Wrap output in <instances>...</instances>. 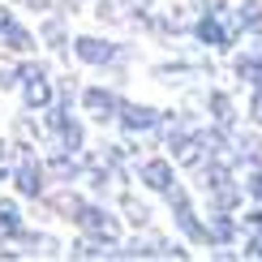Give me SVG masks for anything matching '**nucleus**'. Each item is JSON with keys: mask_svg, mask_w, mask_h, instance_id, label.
Instances as JSON below:
<instances>
[{"mask_svg": "<svg viewBox=\"0 0 262 262\" xmlns=\"http://www.w3.org/2000/svg\"><path fill=\"white\" fill-rule=\"evenodd\" d=\"M245 193L262 206V163H258V168H249V177H245Z\"/></svg>", "mask_w": 262, "mask_h": 262, "instance_id": "nucleus-20", "label": "nucleus"}, {"mask_svg": "<svg viewBox=\"0 0 262 262\" xmlns=\"http://www.w3.org/2000/svg\"><path fill=\"white\" fill-rule=\"evenodd\" d=\"M198 5H202V13H224L228 0H198Z\"/></svg>", "mask_w": 262, "mask_h": 262, "instance_id": "nucleus-26", "label": "nucleus"}, {"mask_svg": "<svg viewBox=\"0 0 262 262\" xmlns=\"http://www.w3.org/2000/svg\"><path fill=\"white\" fill-rule=\"evenodd\" d=\"M232 163L258 168V163H262V138H254V134H232Z\"/></svg>", "mask_w": 262, "mask_h": 262, "instance_id": "nucleus-13", "label": "nucleus"}, {"mask_svg": "<svg viewBox=\"0 0 262 262\" xmlns=\"http://www.w3.org/2000/svg\"><path fill=\"white\" fill-rule=\"evenodd\" d=\"M9 181L17 185L21 198H43V193H48V168H43V159H35V150H26V146H21V163L9 172Z\"/></svg>", "mask_w": 262, "mask_h": 262, "instance_id": "nucleus-3", "label": "nucleus"}, {"mask_svg": "<svg viewBox=\"0 0 262 262\" xmlns=\"http://www.w3.org/2000/svg\"><path fill=\"white\" fill-rule=\"evenodd\" d=\"M125 215H129V224H138V228H146V220H150V211L142 202H134V198H125Z\"/></svg>", "mask_w": 262, "mask_h": 262, "instance_id": "nucleus-21", "label": "nucleus"}, {"mask_svg": "<svg viewBox=\"0 0 262 262\" xmlns=\"http://www.w3.org/2000/svg\"><path fill=\"white\" fill-rule=\"evenodd\" d=\"M138 181L146 185L150 193H168L172 185H177V168H172L168 159H142L138 163Z\"/></svg>", "mask_w": 262, "mask_h": 262, "instance_id": "nucleus-10", "label": "nucleus"}, {"mask_svg": "<svg viewBox=\"0 0 262 262\" xmlns=\"http://www.w3.org/2000/svg\"><path fill=\"white\" fill-rule=\"evenodd\" d=\"M73 56H78L82 64H95V69H103V64H116V60H121V48H116L112 39L82 35V39H73Z\"/></svg>", "mask_w": 262, "mask_h": 262, "instance_id": "nucleus-5", "label": "nucleus"}, {"mask_svg": "<svg viewBox=\"0 0 262 262\" xmlns=\"http://www.w3.org/2000/svg\"><path fill=\"white\" fill-rule=\"evenodd\" d=\"M69 220L78 224L86 236H95V241H103V245H116V241H121V220H116L107 206H99V202H78Z\"/></svg>", "mask_w": 262, "mask_h": 262, "instance_id": "nucleus-1", "label": "nucleus"}, {"mask_svg": "<svg viewBox=\"0 0 262 262\" xmlns=\"http://www.w3.org/2000/svg\"><path fill=\"white\" fill-rule=\"evenodd\" d=\"M241 254H245V258H262V228H254V232L245 236V245H241Z\"/></svg>", "mask_w": 262, "mask_h": 262, "instance_id": "nucleus-22", "label": "nucleus"}, {"mask_svg": "<svg viewBox=\"0 0 262 262\" xmlns=\"http://www.w3.org/2000/svg\"><path fill=\"white\" fill-rule=\"evenodd\" d=\"M82 107L95 116V121H116V107H121V95L112 91V86H86L82 91Z\"/></svg>", "mask_w": 262, "mask_h": 262, "instance_id": "nucleus-9", "label": "nucleus"}, {"mask_svg": "<svg viewBox=\"0 0 262 262\" xmlns=\"http://www.w3.org/2000/svg\"><path fill=\"white\" fill-rule=\"evenodd\" d=\"M39 39L48 43L52 52H64V48H69V30H64L60 17H48V21H43V26H39Z\"/></svg>", "mask_w": 262, "mask_h": 262, "instance_id": "nucleus-19", "label": "nucleus"}, {"mask_svg": "<svg viewBox=\"0 0 262 262\" xmlns=\"http://www.w3.org/2000/svg\"><path fill=\"white\" fill-rule=\"evenodd\" d=\"M26 9H35V13H43V9H52V0H21Z\"/></svg>", "mask_w": 262, "mask_h": 262, "instance_id": "nucleus-27", "label": "nucleus"}, {"mask_svg": "<svg viewBox=\"0 0 262 262\" xmlns=\"http://www.w3.org/2000/svg\"><path fill=\"white\" fill-rule=\"evenodd\" d=\"M206 112H211V125H224V129L236 125V107H232V95L228 91H211L206 95Z\"/></svg>", "mask_w": 262, "mask_h": 262, "instance_id": "nucleus-14", "label": "nucleus"}, {"mask_svg": "<svg viewBox=\"0 0 262 262\" xmlns=\"http://www.w3.org/2000/svg\"><path fill=\"white\" fill-rule=\"evenodd\" d=\"M232 13H236V21H241L245 35L262 39V5H258V0H245V5H241V9H232Z\"/></svg>", "mask_w": 262, "mask_h": 262, "instance_id": "nucleus-18", "label": "nucleus"}, {"mask_svg": "<svg viewBox=\"0 0 262 262\" xmlns=\"http://www.w3.org/2000/svg\"><path fill=\"white\" fill-rule=\"evenodd\" d=\"M249 121L262 125V86H254V99H249Z\"/></svg>", "mask_w": 262, "mask_h": 262, "instance_id": "nucleus-24", "label": "nucleus"}, {"mask_svg": "<svg viewBox=\"0 0 262 262\" xmlns=\"http://www.w3.org/2000/svg\"><path fill=\"white\" fill-rule=\"evenodd\" d=\"M17 86H21V103L30 112H43L52 103V82H48V64H17Z\"/></svg>", "mask_w": 262, "mask_h": 262, "instance_id": "nucleus-2", "label": "nucleus"}, {"mask_svg": "<svg viewBox=\"0 0 262 262\" xmlns=\"http://www.w3.org/2000/svg\"><path fill=\"white\" fill-rule=\"evenodd\" d=\"M0 43H5V48H9V52H30V48H35V43H39V39H35V35H30V30H26V26H21V21H17V17H9V21H5V26H0Z\"/></svg>", "mask_w": 262, "mask_h": 262, "instance_id": "nucleus-15", "label": "nucleus"}, {"mask_svg": "<svg viewBox=\"0 0 262 262\" xmlns=\"http://www.w3.org/2000/svg\"><path fill=\"white\" fill-rule=\"evenodd\" d=\"M43 168H48L56 181L69 185V181H78V177H82V150H56V155L43 163Z\"/></svg>", "mask_w": 262, "mask_h": 262, "instance_id": "nucleus-12", "label": "nucleus"}, {"mask_svg": "<svg viewBox=\"0 0 262 262\" xmlns=\"http://www.w3.org/2000/svg\"><path fill=\"white\" fill-rule=\"evenodd\" d=\"M116 121H121L125 134H150V129H159L163 112H159V107H146V103H125V99H121Z\"/></svg>", "mask_w": 262, "mask_h": 262, "instance_id": "nucleus-6", "label": "nucleus"}, {"mask_svg": "<svg viewBox=\"0 0 262 262\" xmlns=\"http://www.w3.org/2000/svg\"><path fill=\"white\" fill-rule=\"evenodd\" d=\"M189 30H193V39H198L202 48H215V52H224V48H232V43H236L232 35H228V26H224L220 13H202Z\"/></svg>", "mask_w": 262, "mask_h": 262, "instance_id": "nucleus-8", "label": "nucleus"}, {"mask_svg": "<svg viewBox=\"0 0 262 262\" xmlns=\"http://www.w3.org/2000/svg\"><path fill=\"white\" fill-rule=\"evenodd\" d=\"M5 155H9V142H5V138H0V159H5Z\"/></svg>", "mask_w": 262, "mask_h": 262, "instance_id": "nucleus-30", "label": "nucleus"}, {"mask_svg": "<svg viewBox=\"0 0 262 262\" xmlns=\"http://www.w3.org/2000/svg\"><path fill=\"white\" fill-rule=\"evenodd\" d=\"M0 181H9V163L5 159H0Z\"/></svg>", "mask_w": 262, "mask_h": 262, "instance_id": "nucleus-29", "label": "nucleus"}, {"mask_svg": "<svg viewBox=\"0 0 262 262\" xmlns=\"http://www.w3.org/2000/svg\"><path fill=\"white\" fill-rule=\"evenodd\" d=\"M60 5H64V9H69V13H73V9H82L86 0H60Z\"/></svg>", "mask_w": 262, "mask_h": 262, "instance_id": "nucleus-28", "label": "nucleus"}, {"mask_svg": "<svg viewBox=\"0 0 262 262\" xmlns=\"http://www.w3.org/2000/svg\"><path fill=\"white\" fill-rule=\"evenodd\" d=\"M163 198H168V206H172V220H177V228H181L185 236H189V241H198V245H202V220H198V211H193L189 193L181 189V181L172 185V189L163 193Z\"/></svg>", "mask_w": 262, "mask_h": 262, "instance_id": "nucleus-4", "label": "nucleus"}, {"mask_svg": "<svg viewBox=\"0 0 262 262\" xmlns=\"http://www.w3.org/2000/svg\"><path fill=\"white\" fill-rule=\"evenodd\" d=\"M241 228H245V232L262 228V206H254V211H245V215H241Z\"/></svg>", "mask_w": 262, "mask_h": 262, "instance_id": "nucleus-25", "label": "nucleus"}, {"mask_svg": "<svg viewBox=\"0 0 262 262\" xmlns=\"http://www.w3.org/2000/svg\"><path fill=\"white\" fill-rule=\"evenodd\" d=\"M116 254H125V258H185L189 249L172 245L168 236H134V241L125 249H116Z\"/></svg>", "mask_w": 262, "mask_h": 262, "instance_id": "nucleus-7", "label": "nucleus"}, {"mask_svg": "<svg viewBox=\"0 0 262 262\" xmlns=\"http://www.w3.org/2000/svg\"><path fill=\"white\" fill-rule=\"evenodd\" d=\"M9 86H17V64L0 60V91H9Z\"/></svg>", "mask_w": 262, "mask_h": 262, "instance_id": "nucleus-23", "label": "nucleus"}, {"mask_svg": "<svg viewBox=\"0 0 262 262\" xmlns=\"http://www.w3.org/2000/svg\"><path fill=\"white\" fill-rule=\"evenodd\" d=\"M202 241L206 245H232L236 241V215L232 211H211L202 220Z\"/></svg>", "mask_w": 262, "mask_h": 262, "instance_id": "nucleus-11", "label": "nucleus"}, {"mask_svg": "<svg viewBox=\"0 0 262 262\" xmlns=\"http://www.w3.org/2000/svg\"><path fill=\"white\" fill-rule=\"evenodd\" d=\"M56 138H60V150H82L86 146V129H82V121H78V116H64V125L56 129Z\"/></svg>", "mask_w": 262, "mask_h": 262, "instance_id": "nucleus-17", "label": "nucleus"}, {"mask_svg": "<svg viewBox=\"0 0 262 262\" xmlns=\"http://www.w3.org/2000/svg\"><path fill=\"white\" fill-rule=\"evenodd\" d=\"M21 211H17V202H9V198H0V241H17L21 236Z\"/></svg>", "mask_w": 262, "mask_h": 262, "instance_id": "nucleus-16", "label": "nucleus"}]
</instances>
